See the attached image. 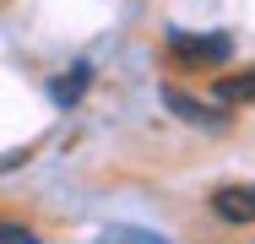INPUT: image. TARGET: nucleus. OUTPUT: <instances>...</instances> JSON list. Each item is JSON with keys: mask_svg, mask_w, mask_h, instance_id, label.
<instances>
[{"mask_svg": "<svg viewBox=\"0 0 255 244\" xmlns=\"http://www.w3.org/2000/svg\"><path fill=\"white\" fill-rule=\"evenodd\" d=\"M168 49H174V60L179 65H223L234 44H228V33H168Z\"/></svg>", "mask_w": 255, "mask_h": 244, "instance_id": "nucleus-1", "label": "nucleus"}, {"mask_svg": "<svg viewBox=\"0 0 255 244\" xmlns=\"http://www.w3.org/2000/svg\"><path fill=\"white\" fill-rule=\"evenodd\" d=\"M212 212L223 223H255V185H223L212 195Z\"/></svg>", "mask_w": 255, "mask_h": 244, "instance_id": "nucleus-2", "label": "nucleus"}, {"mask_svg": "<svg viewBox=\"0 0 255 244\" xmlns=\"http://www.w3.org/2000/svg\"><path fill=\"white\" fill-rule=\"evenodd\" d=\"M163 103L179 114V120H190V125H206V130H223L228 125V114H212V109H201L190 93H179V87H163Z\"/></svg>", "mask_w": 255, "mask_h": 244, "instance_id": "nucleus-3", "label": "nucleus"}, {"mask_svg": "<svg viewBox=\"0 0 255 244\" xmlns=\"http://www.w3.org/2000/svg\"><path fill=\"white\" fill-rule=\"evenodd\" d=\"M87 82H93V65H76V71H65V76H54V82H49V98L60 103V109H71L76 98L87 93Z\"/></svg>", "mask_w": 255, "mask_h": 244, "instance_id": "nucleus-4", "label": "nucleus"}, {"mask_svg": "<svg viewBox=\"0 0 255 244\" xmlns=\"http://www.w3.org/2000/svg\"><path fill=\"white\" fill-rule=\"evenodd\" d=\"M212 98H217V103H255V71L217 76V82H212Z\"/></svg>", "mask_w": 255, "mask_h": 244, "instance_id": "nucleus-5", "label": "nucleus"}, {"mask_svg": "<svg viewBox=\"0 0 255 244\" xmlns=\"http://www.w3.org/2000/svg\"><path fill=\"white\" fill-rule=\"evenodd\" d=\"M103 244H168L152 228H103Z\"/></svg>", "mask_w": 255, "mask_h": 244, "instance_id": "nucleus-6", "label": "nucleus"}, {"mask_svg": "<svg viewBox=\"0 0 255 244\" xmlns=\"http://www.w3.org/2000/svg\"><path fill=\"white\" fill-rule=\"evenodd\" d=\"M0 244H38V234L22 228V223H5V217H0Z\"/></svg>", "mask_w": 255, "mask_h": 244, "instance_id": "nucleus-7", "label": "nucleus"}]
</instances>
